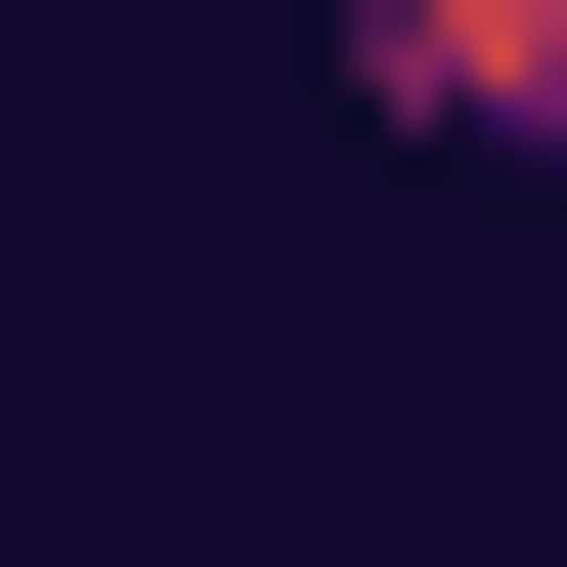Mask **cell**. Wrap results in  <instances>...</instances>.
<instances>
[{
    "label": "cell",
    "instance_id": "cell-1",
    "mask_svg": "<svg viewBox=\"0 0 567 567\" xmlns=\"http://www.w3.org/2000/svg\"><path fill=\"white\" fill-rule=\"evenodd\" d=\"M350 87L436 132V87H481V132H567V0H350Z\"/></svg>",
    "mask_w": 567,
    "mask_h": 567
}]
</instances>
